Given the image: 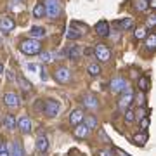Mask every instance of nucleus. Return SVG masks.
<instances>
[{"instance_id":"obj_37","label":"nucleus","mask_w":156,"mask_h":156,"mask_svg":"<svg viewBox=\"0 0 156 156\" xmlns=\"http://www.w3.org/2000/svg\"><path fill=\"white\" fill-rule=\"evenodd\" d=\"M7 78H9V82H14V80H16V76H14L12 71H7Z\"/></svg>"},{"instance_id":"obj_11","label":"nucleus","mask_w":156,"mask_h":156,"mask_svg":"<svg viewBox=\"0 0 156 156\" xmlns=\"http://www.w3.org/2000/svg\"><path fill=\"white\" fill-rule=\"evenodd\" d=\"M83 111L82 109H75V111H71V115H69V122H71V125H80V123L83 122Z\"/></svg>"},{"instance_id":"obj_29","label":"nucleus","mask_w":156,"mask_h":156,"mask_svg":"<svg viewBox=\"0 0 156 156\" xmlns=\"http://www.w3.org/2000/svg\"><path fill=\"white\" fill-rule=\"evenodd\" d=\"M17 80H19V83H21V89L23 90H31V87H33V85L30 83V82L23 76V75H19V76H17Z\"/></svg>"},{"instance_id":"obj_10","label":"nucleus","mask_w":156,"mask_h":156,"mask_svg":"<svg viewBox=\"0 0 156 156\" xmlns=\"http://www.w3.org/2000/svg\"><path fill=\"white\" fill-rule=\"evenodd\" d=\"M4 102H5V106L9 108H17L19 106V95L14 94V92H7L4 95Z\"/></svg>"},{"instance_id":"obj_9","label":"nucleus","mask_w":156,"mask_h":156,"mask_svg":"<svg viewBox=\"0 0 156 156\" xmlns=\"http://www.w3.org/2000/svg\"><path fill=\"white\" fill-rule=\"evenodd\" d=\"M17 128L21 130L23 134H30L31 132V120L28 116H21L17 120Z\"/></svg>"},{"instance_id":"obj_36","label":"nucleus","mask_w":156,"mask_h":156,"mask_svg":"<svg viewBox=\"0 0 156 156\" xmlns=\"http://www.w3.org/2000/svg\"><path fill=\"white\" fill-rule=\"evenodd\" d=\"M147 24H149V26H154V24H156V17L151 16L149 19H147Z\"/></svg>"},{"instance_id":"obj_2","label":"nucleus","mask_w":156,"mask_h":156,"mask_svg":"<svg viewBox=\"0 0 156 156\" xmlns=\"http://www.w3.org/2000/svg\"><path fill=\"white\" fill-rule=\"evenodd\" d=\"M120 94H122V95H120V101H118V106H120V109H122V111H125V109H128V108H130L132 101H134V92H132V89L125 87Z\"/></svg>"},{"instance_id":"obj_5","label":"nucleus","mask_w":156,"mask_h":156,"mask_svg":"<svg viewBox=\"0 0 156 156\" xmlns=\"http://www.w3.org/2000/svg\"><path fill=\"white\" fill-rule=\"evenodd\" d=\"M59 109H61V104L57 102L56 99H47L44 104V111L47 116H56L57 113H59Z\"/></svg>"},{"instance_id":"obj_13","label":"nucleus","mask_w":156,"mask_h":156,"mask_svg":"<svg viewBox=\"0 0 156 156\" xmlns=\"http://www.w3.org/2000/svg\"><path fill=\"white\" fill-rule=\"evenodd\" d=\"M95 33L101 35V37H108L109 35V24L106 21H99L95 24Z\"/></svg>"},{"instance_id":"obj_31","label":"nucleus","mask_w":156,"mask_h":156,"mask_svg":"<svg viewBox=\"0 0 156 156\" xmlns=\"http://www.w3.org/2000/svg\"><path fill=\"white\" fill-rule=\"evenodd\" d=\"M134 115H135V113L132 111V109H125V122L132 123V122H134Z\"/></svg>"},{"instance_id":"obj_26","label":"nucleus","mask_w":156,"mask_h":156,"mask_svg":"<svg viewBox=\"0 0 156 156\" xmlns=\"http://www.w3.org/2000/svg\"><path fill=\"white\" fill-rule=\"evenodd\" d=\"M44 14H45V5L40 2V4H37V5H35L33 16H35V17H44Z\"/></svg>"},{"instance_id":"obj_28","label":"nucleus","mask_w":156,"mask_h":156,"mask_svg":"<svg viewBox=\"0 0 156 156\" xmlns=\"http://www.w3.org/2000/svg\"><path fill=\"white\" fill-rule=\"evenodd\" d=\"M87 71H89L90 76H97V75H101V66L99 64H89Z\"/></svg>"},{"instance_id":"obj_15","label":"nucleus","mask_w":156,"mask_h":156,"mask_svg":"<svg viewBox=\"0 0 156 156\" xmlns=\"http://www.w3.org/2000/svg\"><path fill=\"white\" fill-rule=\"evenodd\" d=\"M37 149L40 153H45V151L49 149V139L45 137V135H40L38 140H37Z\"/></svg>"},{"instance_id":"obj_40","label":"nucleus","mask_w":156,"mask_h":156,"mask_svg":"<svg viewBox=\"0 0 156 156\" xmlns=\"http://www.w3.org/2000/svg\"><path fill=\"white\" fill-rule=\"evenodd\" d=\"M118 153V156H130V154H127V153H123V151H116Z\"/></svg>"},{"instance_id":"obj_20","label":"nucleus","mask_w":156,"mask_h":156,"mask_svg":"<svg viewBox=\"0 0 156 156\" xmlns=\"http://www.w3.org/2000/svg\"><path fill=\"white\" fill-rule=\"evenodd\" d=\"M146 142H147V134H146V132H142V134H135V135H134V144L144 146Z\"/></svg>"},{"instance_id":"obj_42","label":"nucleus","mask_w":156,"mask_h":156,"mask_svg":"<svg viewBox=\"0 0 156 156\" xmlns=\"http://www.w3.org/2000/svg\"><path fill=\"white\" fill-rule=\"evenodd\" d=\"M2 71H4V66H2V64H0V73H2Z\"/></svg>"},{"instance_id":"obj_21","label":"nucleus","mask_w":156,"mask_h":156,"mask_svg":"<svg viewBox=\"0 0 156 156\" xmlns=\"http://www.w3.org/2000/svg\"><path fill=\"white\" fill-rule=\"evenodd\" d=\"M134 7L137 9V11L144 12V11H147V9H149V2H147V0H135Z\"/></svg>"},{"instance_id":"obj_39","label":"nucleus","mask_w":156,"mask_h":156,"mask_svg":"<svg viewBox=\"0 0 156 156\" xmlns=\"http://www.w3.org/2000/svg\"><path fill=\"white\" fill-rule=\"evenodd\" d=\"M40 78H42V80L45 82V80H47V73H45V71H42V73H40Z\"/></svg>"},{"instance_id":"obj_14","label":"nucleus","mask_w":156,"mask_h":156,"mask_svg":"<svg viewBox=\"0 0 156 156\" xmlns=\"http://www.w3.org/2000/svg\"><path fill=\"white\" fill-rule=\"evenodd\" d=\"M9 156H24V151H23V146H21V140H14L11 146V153Z\"/></svg>"},{"instance_id":"obj_19","label":"nucleus","mask_w":156,"mask_h":156,"mask_svg":"<svg viewBox=\"0 0 156 156\" xmlns=\"http://www.w3.org/2000/svg\"><path fill=\"white\" fill-rule=\"evenodd\" d=\"M146 47L149 50L156 49V35L154 33H147V37H146Z\"/></svg>"},{"instance_id":"obj_17","label":"nucleus","mask_w":156,"mask_h":156,"mask_svg":"<svg viewBox=\"0 0 156 156\" xmlns=\"http://www.w3.org/2000/svg\"><path fill=\"white\" fill-rule=\"evenodd\" d=\"M82 52H83V50L80 49L78 45H71V47L68 49V57H69V59H78V57L82 56Z\"/></svg>"},{"instance_id":"obj_38","label":"nucleus","mask_w":156,"mask_h":156,"mask_svg":"<svg viewBox=\"0 0 156 156\" xmlns=\"http://www.w3.org/2000/svg\"><path fill=\"white\" fill-rule=\"evenodd\" d=\"M28 69H30V71H37L38 66H35V64H28Z\"/></svg>"},{"instance_id":"obj_24","label":"nucleus","mask_w":156,"mask_h":156,"mask_svg":"<svg viewBox=\"0 0 156 156\" xmlns=\"http://www.w3.org/2000/svg\"><path fill=\"white\" fill-rule=\"evenodd\" d=\"M83 102H85V106L87 108H92V109H95V108L99 106V102H97V99H95L94 95H87Z\"/></svg>"},{"instance_id":"obj_3","label":"nucleus","mask_w":156,"mask_h":156,"mask_svg":"<svg viewBox=\"0 0 156 156\" xmlns=\"http://www.w3.org/2000/svg\"><path fill=\"white\" fill-rule=\"evenodd\" d=\"M61 12V5H59V0H47L45 4V14L50 17V19H56Z\"/></svg>"},{"instance_id":"obj_7","label":"nucleus","mask_w":156,"mask_h":156,"mask_svg":"<svg viewBox=\"0 0 156 156\" xmlns=\"http://www.w3.org/2000/svg\"><path fill=\"white\" fill-rule=\"evenodd\" d=\"M125 87H128V85H127V82H125V78H122V76L113 78L111 83H109V89H111L113 94H120Z\"/></svg>"},{"instance_id":"obj_23","label":"nucleus","mask_w":156,"mask_h":156,"mask_svg":"<svg viewBox=\"0 0 156 156\" xmlns=\"http://www.w3.org/2000/svg\"><path fill=\"white\" fill-rule=\"evenodd\" d=\"M139 89L142 90V92L149 90V76H147V75H144V76L139 78Z\"/></svg>"},{"instance_id":"obj_33","label":"nucleus","mask_w":156,"mask_h":156,"mask_svg":"<svg viewBox=\"0 0 156 156\" xmlns=\"http://www.w3.org/2000/svg\"><path fill=\"white\" fill-rule=\"evenodd\" d=\"M140 127H142V130H146V128L149 127V116H142V120H140Z\"/></svg>"},{"instance_id":"obj_1","label":"nucleus","mask_w":156,"mask_h":156,"mask_svg":"<svg viewBox=\"0 0 156 156\" xmlns=\"http://www.w3.org/2000/svg\"><path fill=\"white\" fill-rule=\"evenodd\" d=\"M19 50H21L23 54H28V56H35V54H38L40 50H42V45H40L38 40L28 38V40H23L21 44H19Z\"/></svg>"},{"instance_id":"obj_30","label":"nucleus","mask_w":156,"mask_h":156,"mask_svg":"<svg viewBox=\"0 0 156 156\" xmlns=\"http://www.w3.org/2000/svg\"><path fill=\"white\" fill-rule=\"evenodd\" d=\"M134 37L137 40H142V38H146V37H147V30L146 28H137L134 31Z\"/></svg>"},{"instance_id":"obj_6","label":"nucleus","mask_w":156,"mask_h":156,"mask_svg":"<svg viewBox=\"0 0 156 156\" xmlns=\"http://www.w3.org/2000/svg\"><path fill=\"white\" fill-rule=\"evenodd\" d=\"M54 78H56V82H59V83H68L69 78H71V73H69L68 68L61 66V68H57L56 71H54Z\"/></svg>"},{"instance_id":"obj_43","label":"nucleus","mask_w":156,"mask_h":156,"mask_svg":"<svg viewBox=\"0 0 156 156\" xmlns=\"http://www.w3.org/2000/svg\"><path fill=\"white\" fill-rule=\"evenodd\" d=\"M19 2H23V0H19Z\"/></svg>"},{"instance_id":"obj_16","label":"nucleus","mask_w":156,"mask_h":156,"mask_svg":"<svg viewBox=\"0 0 156 156\" xmlns=\"http://www.w3.org/2000/svg\"><path fill=\"white\" fill-rule=\"evenodd\" d=\"M30 37L35 38V40L44 38V37H45V30L42 28V26H33V28L30 30Z\"/></svg>"},{"instance_id":"obj_18","label":"nucleus","mask_w":156,"mask_h":156,"mask_svg":"<svg viewBox=\"0 0 156 156\" xmlns=\"http://www.w3.org/2000/svg\"><path fill=\"white\" fill-rule=\"evenodd\" d=\"M4 125H5L7 130H16V127H17L16 118L12 116V115H7V116L4 118Z\"/></svg>"},{"instance_id":"obj_35","label":"nucleus","mask_w":156,"mask_h":156,"mask_svg":"<svg viewBox=\"0 0 156 156\" xmlns=\"http://www.w3.org/2000/svg\"><path fill=\"white\" fill-rule=\"evenodd\" d=\"M99 156H113V153H111V151L102 149V151H99Z\"/></svg>"},{"instance_id":"obj_27","label":"nucleus","mask_w":156,"mask_h":156,"mask_svg":"<svg viewBox=\"0 0 156 156\" xmlns=\"http://www.w3.org/2000/svg\"><path fill=\"white\" fill-rule=\"evenodd\" d=\"M120 26H122L123 30H132L134 28V21H132L130 17H123L122 21H120Z\"/></svg>"},{"instance_id":"obj_32","label":"nucleus","mask_w":156,"mask_h":156,"mask_svg":"<svg viewBox=\"0 0 156 156\" xmlns=\"http://www.w3.org/2000/svg\"><path fill=\"white\" fill-rule=\"evenodd\" d=\"M0 156H9V151H7V146L5 142L0 139Z\"/></svg>"},{"instance_id":"obj_25","label":"nucleus","mask_w":156,"mask_h":156,"mask_svg":"<svg viewBox=\"0 0 156 156\" xmlns=\"http://www.w3.org/2000/svg\"><path fill=\"white\" fill-rule=\"evenodd\" d=\"M85 118V127L89 128V130H94V128H97V120H95L94 116H83Z\"/></svg>"},{"instance_id":"obj_41","label":"nucleus","mask_w":156,"mask_h":156,"mask_svg":"<svg viewBox=\"0 0 156 156\" xmlns=\"http://www.w3.org/2000/svg\"><path fill=\"white\" fill-rule=\"evenodd\" d=\"M85 54H89V56H90V54H94V50H92V49H85Z\"/></svg>"},{"instance_id":"obj_34","label":"nucleus","mask_w":156,"mask_h":156,"mask_svg":"<svg viewBox=\"0 0 156 156\" xmlns=\"http://www.w3.org/2000/svg\"><path fill=\"white\" fill-rule=\"evenodd\" d=\"M40 59H42L44 62H49V61H50V54H49V52H42V56H40Z\"/></svg>"},{"instance_id":"obj_4","label":"nucleus","mask_w":156,"mask_h":156,"mask_svg":"<svg viewBox=\"0 0 156 156\" xmlns=\"http://www.w3.org/2000/svg\"><path fill=\"white\" fill-rule=\"evenodd\" d=\"M94 56L99 59V61H102V62H106V61H109L111 59V50L108 49L106 45H102V44H97L94 47Z\"/></svg>"},{"instance_id":"obj_12","label":"nucleus","mask_w":156,"mask_h":156,"mask_svg":"<svg viewBox=\"0 0 156 156\" xmlns=\"http://www.w3.org/2000/svg\"><path fill=\"white\" fill-rule=\"evenodd\" d=\"M73 134H75V137H76V139H85V137L90 134V130L85 127L83 123H80V125H76V128L73 130Z\"/></svg>"},{"instance_id":"obj_22","label":"nucleus","mask_w":156,"mask_h":156,"mask_svg":"<svg viewBox=\"0 0 156 156\" xmlns=\"http://www.w3.org/2000/svg\"><path fill=\"white\" fill-rule=\"evenodd\" d=\"M66 37H68V38H69V40H78V38H80V37H82V31H80V30H76V28H75V26H71V28L68 30Z\"/></svg>"},{"instance_id":"obj_8","label":"nucleus","mask_w":156,"mask_h":156,"mask_svg":"<svg viewBox=\"0 0 156 156\" xmlns=\"http://www.w3.org/2000/svg\"><path fill=\"white\" fill-rule=\"evenodd\" d=\"M14 26H16V23H14V19H12L11 16H0V30L2 31H11V30H14Z\"/></svg>"}]
</instances>
